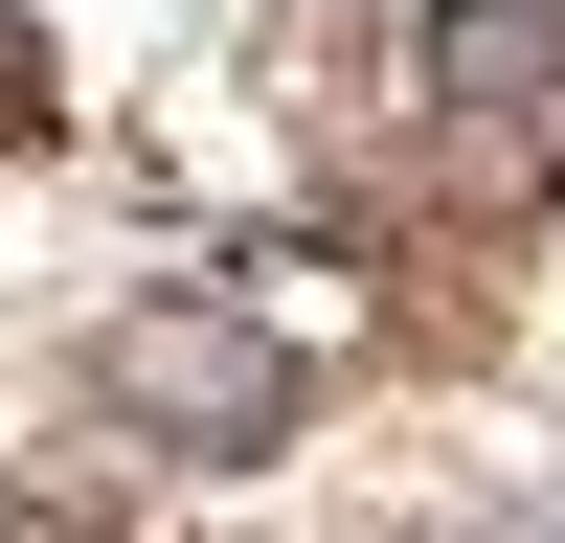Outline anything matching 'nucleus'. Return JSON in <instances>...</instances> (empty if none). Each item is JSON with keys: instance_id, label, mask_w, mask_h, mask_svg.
Instances as JSON below:
<instances>
[{"instance_id": "obj_1", "label": "nucleus", "mask_w": 565, "mask_h": 543, "mask_svg": "<svg viewBox=\"0 0 565 543\" xmlns=\"http://www.w3.org/2000/svg\"><path fill=\"white\" fill-rule=\"evenodd\" d=\"M114 407H159V430H271V407H295V362H271V340H226V317H136V340H114Z\"/></svg>"}, {"instance_id": "obj_2", "label": "nucleus", "mask_w": 565, "mask_h": 543, "mask_svg": "<svg viewBox=\"0 0 565 543\" xmlns=\"http://www.w3.org/2000/svg\"><path fill=\"white\" fill-rule=\"evenodd\" d=\"M430 45H452V68H476V91H521V68H543V45H565V23H543V0H452V23H430Z\"/></svg>"}, {"instance_id": "obj_3", "label": "nucleus", "mask_w": 565, "mask_h": 543, "mask_svg": "<svg viewBox=\"0 0 565 543\" xmlns=\"http://www.w3.org/2000/svg\"><path fill=\"white\" fill-rule=\"evenodd\" d=\"M0 68H23V23H0Z\"/></svg>"}]
</instances>
